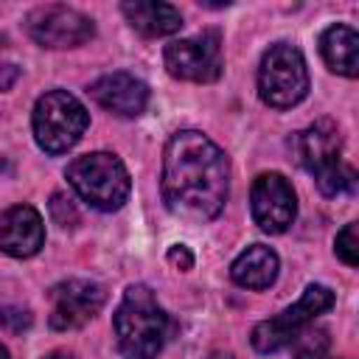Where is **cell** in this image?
I'll return each mask as SVG.
<instances>
[{"mask_svg":"<svg viewBox=\"0 0 359 359\" xmlns=\"http://www.w3.org/2000/svg\"><path fill=\"white\" fill-rule=\"evenodd\" d=\"M163 202L185 222H210L222 213L230 188L224 151L202 132H174L163 149Z\"/></svg>","mask_w":359,"mask_h":359,"instance_id":"cell-1","label":"cell"},{"mask_svg":"<svg viewBox=\"0 0 359 359\" xmlns=\"http://www.w3.org/2000/svg\"><path fill=\"white\" fill-rule=\"evenodd\" d=\"M112 328L126 359H157L177 325L149 286L132 283L112 314Z\"/></svg>","mask_w":359,"mask_h":359,"instance_id":"cell-2","label":"cell"},{"mask_svg":"<svg viewBox=\"0 0 359 359\" xmlns=\"http://www.w3.org/2000/svg\"><path fill=\"white\" fill-rule=\"evenodd\" d=\"M297 163L314 177L323 196H342L356 188V171L342 163V135L334 121H317L289 140Z\"/></svg>","mask_w":359,"mask_h":359,"instance_id":"cell-3","label":"cell"},{"mask_svg":"<svg viewBox=\"0 0 359 359\" xmlns=\"http://www.w3.org/2000/svg\"><path fill=\"white\" fill-rule=\"evenodd\" d=\"M65 177L90 208L104 213L118 210L126 202L132 188L126 165L109 151H90L70 160L65 168Z\"/></svg>","mask_w":359,"mask_h":359,"instance_id":"cell-4","label":"cell"},{"mask_svg":"<svg viewBox=\"0 0 359 359\" xmlns=\"http://www.w3.org/2000/svg\"><path fill=\"white\" fill-rule=\"evenodd\" d=\"M87 123L90 115L84 104L67 90H50L39 95V101L34 104V115H31L34 137L36 146L48 154H65L67 149H73L81 140Z\"/></svg>","mask_w":359,"mask_h":359,"instance_id":"cell-5","label":"cell"},{"mask_svg":"<svg viewBox=\"0 0 359 359\" xmlns=\"http://www.w3.org/2000/svg\"><path fill=\"white\" fill-rule=\"evenodd\" d=\"M261 101L275 109H289L300 104L309 93V67L303 53L289 42H275L261 56L258 67Z\"/></svg>","mask_w":359,"mask_h":359,"instance_id":"cell-6","label":"cell"},{"mask_svg":"<svg viewBox=\"0 0 359 359\" xmlns=\"http://www.w3.org/2000/svg\"><path fill=\"white\" fill-rule=\"evenodd\" d=\"M331 306H334V292L328 286H323V283L306 286L303 297L294 306L283 309L280 314H275L252 328V337H250L252 348L258 353H275V351L292 345L297 339V334L306 331L314 323V317L325 314Z\"/></svg>","mask_w":359,"mask_h":359,"instance_id":"cell-7","label":"cell"},{"mask_svg":"<svg viewBox=\"0 0 359 359\" xmlns=\"http://www.w3.org/2000/svg\"><path fill=\"white\" fill-rule=\"evenodd\" d=\"M165 70L174 79L182 81H196V84H210L222 76L224 59H222V36L219 31H202L191 39H177L165 45L163 50Z\"/></svg>","mask_w":359,"mask_h":359,"instance_id":"cell-8","label":"cell"},{"mask_svg":"<svg viewBox=\"0 0 359 359\" xmlns=\"http://www.w3.org/2000/svg\"><path fill=\"white\" fill-rule=\"evenodd\" d=\"M25 31L36 45L50 48V50H65V48L84 45L95 34V25L87 14L70 6L50 3V6H36L34 11H28Z\"/></svg>","mask_w":359,"mask_h":359,"instance_id":"cell-9","label":"cell"},{"mask_svg":"<svg viewBox=\"0 0 359 359\" xmlns=\"http://www.w3.org/2000/svg\"><path fill=\"white\" fill-rule=\"evenodd\" d=\"M107 303V292L95 280L70 278L50 289V328L76 331L87 325Z\"/></svg>","mask_w":359,"mask_h":359,"instance_id":"cell-10","label":"cell"},{"mask_svg":"<svg viewBox=\"0 0 359 359\" xmlns=\"http://www.w3.org/2000/svg\"><path fill=\"white\" fill-rule=\"evenodd\" d=\"M250 210L264 233H283L297 216V199L289 180L278 171L258 174L250 191Z\"/></svg>","mask_w":359,"mask_h":359,"instance_id":"cell-11","label":"cell"},{"mask_svg":"<svg viewBox=\"0 0 359 359\" xmlns=\"http://www.w3.org/2000/svg\"><path fill=\"white\" fill-rule=\"evenodd\" d=\"M45 244V224L36 208L14 205L0 213V252L11 258H31Z\"/></svg>","mask_w":359,"mask_h":359,"instance_id":"cell-12","label":"cell"},{"mask_svg":"<svg viewBox=\"0 0 359 359\" xmlns=\"http://www.w3.org/2000/svg\"><path fill=\"white\" fill-rule=\"evenodd\" d=\"M90 95L107 112L121 115V118H137L149 104L146 81L135 79L132 73H107V76H101L98 81H93Z\"/></svg>","mask_w":359,"mask_h":359,"instance_id":"cell-13","label":"cell"},{"mask_svg":"<svg viewBox=\"0 0 359 359\" xmlns=\"http://www.w3.org/2000/svg\"><path fill=\"white\" fill-rule=\"evenodd\" d=\"M123 17L129 25L143 36H168L180 31L182 14L171 3H154V0H126L121 3Z\"/></svg>","mask_w":359,"mask_h":359,"instance_id":"cell-14","label":"cell"},{"mask_svg":"<svg viewBox=\"0 0 359 359\" xmlns=\"http://www.w3.org/2000/svg\"><path fill=\"white\" fill-rule=\"evenodd\" d=\"M278 269H280V261L275 250L264 244H252L230 264V278L244 289H266L275 283Z\"/></svg>","mask_w":359,"mask_h":359,"instance_id":"cell-15","label":"cell"},{"mask_svg":"<svg viewBox=\"0 0 359 359\" xmlns=\"http://www.w3.org/2000/svg\"><path fill=\"white\" fill-rule=\"evenodd\" d=\"M320 53L334 73L356 79V73H359V36L351 25L325 28L320 36Z\"/></svg>","mask_w":359,"mask_h":359,"instance_id":"cell-16","label":"cell"},{"mask_svg":"<svg viewBox=\"0 0 359 359\" xmlns=\"http://www.w3.org/2000/svg\"><path fill=\"white\" fill-rule=\"evenodd\" d=\"M294 345V359H328L331 356V339L325 328H306L297 334Z\"/></svg>","mask_w":359,"mask_h":359,"instance_id":"cell-17","label":"cell"},{"mask_svg":"<svg viewBox=\"0 0 359 359\" xmlns=\"http://www.w3.org/2000/svg\"><path fill=\"white\" fill-rule=\"evenodd\" d=\"M334 247H337V255H339L348 266H356V264H359V236H356V222H351V224H345V227L339 230Z\"/></svg>","mask_w":359,"mask_h":359,"instance_id":"cell-18","label":"cell"},{"mask_svg":"<svg viewBox=\"0 0 359 359\" xmlns=\"http://www.w3.org/2000/svg\"><path fill=\"white\" fill-rule=\"evenodd\" d=\"M34 323L31 311L22 309V306H0V328L8 331V334H22L28 331Z\"/></svg>","mask_w":359,"mask_h":359,"instance_id":"cell-19","label":"cell"},{"mask_svg":"<svg viewBox=\"0 0 359 359\" xmlns=\"http://www.w3.org/2000/svg\"><path fill=\"white\" fill-rule=\"evenodd\" d=\"M48 208H50V219L59 227H76L79 224V210H76V205L65 194H53L50 202H48Z\"/></svg>","mask_w":359,"mask_h":359,"instance_id":"cell-20","label":"cell"},{"mask_svg":"<svg viewBox=\"0 0 359 359\" xmlns=\"http://www.w3.org/2000/svg\"><path fill=\"white\" fill-rule=\"evenodd\" d=\"M168 264L171 266H177L180 272H188L191 266H194V255H191V250L185 247V244H174V247H168Z\"/></svg>","mask_w":359,"mask_h":359,"instance_id":"cell-21","label":"cell"},{"mask_svg":"<svg viewBox=\"0 0 359 359\" xmlns=\"http://www.w3.org/2000/svg\"><path fill=\"white\" fill-rule=\"evenodd\" d=\"M17 79H20V67L17 65H0V90H8Z\"/></svg>","mask_w":359,"mask_h":359,"instance_id":"cell-22","label":"cell"},{"mask_svg":"<svg viewBox=\"0 0 359 359\" xmlns=\"http://www.w3.org/2000/svg\"><path fill=\"white\" fill-rule=\"evenodd\" d=\"M42 359H79L76 353H70V351H50L48 356H42Z\"/></svg>","mask_w":359,"mask_h":359,"instance_id":"cell-23","label":"cell"},{"mask_svg":"<svg viewBox=\"0 0 359 359\" xmlns=\"http://www.w3.org/2000/svg\"><path fill=\"white\" fill-rule=\"evenodd\" d=\"M0 359H8V351H6L3 345H0Z\"/></svg>","mask_w":359,"mask_h":359,"instance_id":"cell-24","label":"cell"}]
</instances>
